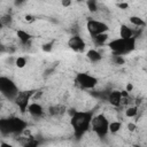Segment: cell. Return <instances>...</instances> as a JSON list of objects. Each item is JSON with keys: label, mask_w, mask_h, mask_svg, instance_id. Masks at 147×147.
Listing matches in <instances>:
<instances>
[{"label": "cell", "mask_w": 147, "mask_h": 147, "mask_svg": "<svg viewBox=\"0 0 147 147\" xmlns=\"http://www.w3.org/2000/svg\"><path fill=\"white\" fill-rule=\"evenodd\" d=\"M93 111H74L70 117V125L77 139L82 138L91 127Z\"/></svg>", "instance_id": "cell-1"}, {"label": "cell", "mask_w": 147, "mask_h": 147, "mask_svg": "<svg viewBox=\"0 0 147 147\" xmlns=\"http://www.w3.org/2000/svg\"><path fill=\"white\" fill-rule=\"evenodd\" d=\"M28 123L20 117H7L0 118V133L3 136L9 134H21Z\"/></svg>", "instance_id": "cell-2"}, {"label": "cell", "mask_w": 147, "mask_h": 147, "mask_svg": "<svg viewBox=\"0 0 147 147\" xmlns=\"http://www.w3.org/2000/svg\"><path fill=\"white\" fill-rule=\"evenodd\" d=\"M136 42L137 38L136 37H130V38H116L111 41L108 42L109 48L114 54H119V55H125L131 53L136 48Z\"/></svg>", "instance_id": "cell-3"}, {"label": "cell", "mask_w": 147, "mask_h": 147, "mask_svg": "<svg viewBox=\"0 0 147 147\" xmlns=\"http://www.w3.org/2000/svg\"><path fill=\"white\" fill-rule=\"evenodd\" d=\"M109 119L106 115L99 114V115H93L92 121H91V127L93 132L99 137V138H105L108 132H109Z\"/></svg>", "instance_id": "cell-4"}, {"label": "cell", "mask_w": 147, "mask_h": 147, "mask_svg": "<svg viewBox=\"0 0 147 147\" xmlns=\"http://www.w3.org/2000/svg\"><path fill=\"white\" fill-rule=\"evenodd\" d=\"M0 94L6 99L14 101V99L18 94V87L13 79L6 76H0Z\"/></svg>", "instance_id": "cell-5"}, {"label": "cell", "mask_w": 147, "mask_h": 147, "mask_svg": "<svg viewBox=\"0 0 147 147\" xmlns=\"http://www.w3.org/2000/svg\"><path fill=\"white\" fill-rule=\"evenodd\" d=\"M86 30L88 32V34L91 37H95L96 34L107 32L109 30L108 25L102 22V21H98V20H88L86 23Z\"/></svg>", "instance_id": "cell-6"}, {"label": "cell", "mask_w": 147, "mask_h": 147, "mask_svg": "<svg viewBox=\"0 0 147 147\" xmlns=\"http://www.w3.org/2000/svg\"><path fill=\"white\" fill-rule=\"evenodd\" d=\"M76 83L83 88L91 90V88H94L96 86L98 79L92 75H88L85 72H79L76 76Z\"/></svg>", "instance_id": "cell-7"}, {"label": "cell", "mask_w": 147, "mask_h": 147, "mask_svg": "<svg viewBox=\"0 0 147 147\" xmlns=\"http://www.w3.org/2000/svg\"><path fill=\"white\" fill-rule=\"evenodd\" d=\"M32 94H33L32 91H23V92H18V94L14 99V101H15L16 106L20 108L21 113L26 111V108L29 106V102H30V99H31Z\"/></svg>", "instance_id": "cell-8"}, {"label": "cell", "mask_w": 147, "mask_h": 147, "mask_svg": "<svg viewBox=\"0 0 147 147\" xmlns=\"http://www.w3.org/2000/svg\"><path fill=\"white\" fill-rule=\"evenodd\" d=\"M68 46H69L72 51L80 53V52H84V49H85V41H84V39H83L80 36L74 34V36H71V37L69 38V40H68Z\"/></svg>", "instance_id": "cell-9"}, {"label": "cell", "mask_w": 147, "mask_h": 147, "mask_svg": "<svg viewBox=\"0 0 147 147\" xmlns=\"http://www.w3.org/2000/svg\"><path fill=\"white\" fill-rule=\"evenodd\" d=\"M107 101L114 106V107H118L122 105L123 102V95H122V92L121 91H110L109 94H108V98H107Z\"/></svg>", "instance_id": "cell-10"}, {"label": "cell", "mask_w": 147, "mask_h": 147, "mask_svg": "<svg viewBox=\"0 0 147 147\" xmlns=\"http://www.w3.org/2000/svg\"><path fill=\"white\" fill-rule=\"evenodd\" d=\"M28 113L33 116V117H41L44 115V108L41 107V105H39L38 102H32L29 103L28 108H26Z\"/></svg>", "instance_id": "cell-11"}, {"label": "cell", "mask_w": 147, "mask_h": 147, "mask_svg": "<svg viewBox=\"0 0 147 147\" xmlns=\"http://www.w3.org/2000/svg\"><path fill=\"white\" fill-rule=\"evenodd\" d=\"M86 56H87V59H88L91 62H93V63H96V62H99V61L102 59L101 53L98 52L96 49H90V51L86 53Z\"/></svg>", "instance_id": "cell-12"}, {"label": "cell", "mask_w": 147, "mask_h": 147, "mask_svg": "<svg viewBox=\"0 0 147 147\" xmlns=\"http://www.w3.org/2000/svg\"><path fill=\"white\" fill-rule=\"evenodd\" d=\"M119 37L121 38H130L133 37V29L129 28L127 25H121L119 28Z\"/></svg>", "instance_id": "cell-13"}, {"label": "cell", "mask_w": 147, "mask_h": 147, "mask_svg": "<svg viewBox=\"0 0 147 147\" xmlns=\"http://www.w3.org/2000/svg\"><path fill=\"white\" fill-rule=\"evenodd\" d=\"M16 34H17L18 40H20V41H21V44H23V45H26V44L30 41V39H31L30 33H28V32H26V31H24V30H18Z\"/></svg>", "instance_id": "cell-14"}, {"label": "cell", "mask_w": 147, "mask_h": 147, "mask_svg": "<svg viewBox=\"0 0 147 147\" xmlns=\"http://www.w3.org/2000/svg\"><path fill=\"white\" fill-rule=\"evenodd\" d=\"M93 38V41L95 45L98 46H102L106 44V41L108 40V34L107 32H103V33H100V34H96L95 37H92Z\"/></svg>", "instance_id": "cell-15"}, {"label": "cell", "mask_w": 147, "mask_h": 147, "mask_svg": "<svg viewBox=\"0 0 147 147\" xmlns=\"http://www.w3.org/2000/svg\"><path fill=\"white\" fill-rule=\"evenodd\" d=\"M130 22H131L132 25H134L137 28H142V26L146 25V22L139 16H131L130 17Z\"/></svg>", "instance_id": "cell-16"}, {"label": "cell", "mask_w": 147, "mask_h": 147, "mask_svg": "<svg viewBox=\"0 0 147 147\" xmlns=\"http://www.w3.org/2000/svg\"><path fill=\"white\" fill-rule=\"evenodd\" d=\"M65 111V108L62 107V106H53L49 108V114L52 116H59V115H62L63 113Z\"/></svg>", "instance_id": "cell-17"}, {"label": "cell", "mask_w": 147, "mask_h": 147, "mask_svg": "<svg viewBox=\"0 0 147 147\" xmlns=\"http://www.w3.org/2000/svg\"><path fill=\"white\" fill-rule=\"evenodd\" d=\"M121 127H122V124H121V122H118V121H109V126H108V129H109V132H111V133H116V132H118L119 130H121Z\"/></svg>", "instance_id": "cell-18"}, {"label": "cell", "mask_w": 147, "mask_h": 147, "mask_svg": "<svg viewBox=\"0 0 147 147\" xmlns=\"http://www.w3.org/2000/svg\"><path fill=\"white\" fill-rule=\"evenodd\" d=\"M111 61L115 63V64H124L125 60L123 57V55H119V54H111Z\"/></svg>", "instance_id": "cell-19"}, {"label": "cell", "mask_w": 147, "mask_h": 147, "mask_svg": "<svg viewBox=\"0 0 147 147\" xmlns=\"http://www.w3.org/2000/svg\"><path fill=\"white\" fill-rule=\"evenodd\" d=\"M125 114H126L127 117H136L137 114H138V107L137 106H132V107L126 108Z\"/></svg>", "instance_id": "cell-20"}, {"label": "cell", "mask_w": 147, "mask_h": 147, "mask_svg": "<svg viewBox=\"0 0 147 147\" xmlns=\"http://www.w3.org/2000/svg\"><path fill=\"white\" fill-rule=\"evenodd\" d=\"M86 6H87L88 10L92 11V13H95L98 10V2H96V0H87L86 1Z\"/></svg>", "instance_id": "cell-21"}, {"label": "cell", "mask_w": 147, "mask_h": 147, "mask_svg": "<svg viewBox=\"0 0 147 147\" xmlns=\"http://www.w3.org/2000/svg\"><path fill=\"white\" fill-rule=\"evenodd\" d=\"M15 64H16L18 68H24L25 64H26V60H25V57H23V56H18V57L15 60Z\"/></svg>", "instance_id": "cell-22"}, {"label": "cell", "mask_w": 147, "mask_h": 147, "mask_svg": "<svg viewBox=\"0 0 147 147\" xmlns=\"http://www.w3.org/2000/svg\"><path fill=\"white\" fill-rule=\"evenodd\" d=\"M0 20H1V23L3 26H8L11 23V16L10 15H3L2 17H0Z\"/></svg>", "instance_id": "cell-23"}, {"label": "cell", "mask_w": 147, "mask_h": 147, "mask_svg": "<svg viewBox=\"0 0 147 147\" xmlns=\"http://www.w3.org/2000/svg\"><path fill=\"white\" fill-rule=\"evenodd\" d=\"M52 47H53V46H52V42H49V44H45V45L42 46V49L46 51V52H49V51L52 49Z\"/></svg>", "instance_id": "cell-24"}, {"label": "cell", "mask_w": 147, "mask_h": 147, "mask_svg": "<svg viewBox=\"0 0 147 147\" xmlns=\"http://www.w3.org/2000/svg\"><path fill=\"white\" fill-rule=\"evenodd\" d=\"M136 127H137V126H136V124H134V123H129V124H127V129H129L130 131H134V130H136Z\"/></svg>", "instance_id": "cell-25"}, {"label": "cell", "mask_w": 147, "mask_h": 147, "mask_svg": "<svg viewBox=\"0 0 147 147\" xmlns=\"http://www.w3.org/2000/svg\"><path fill=\"white\" fill-rule=\"evenodd\" d=\"M127 7H129V5H127V3H125V2L118 3V8H121V9H126Z\"/></svg>", "instance_id": "cell-26"}, {"label": "cell", "mask_w": 147, "mask_h": 147, "mask_svg": "<svg viewBox=\"0 0 147 147\" xmlns=\"http://www.w3.org/2000/svg\"><path fill=\"white\" fill-rule=\"evenodd\" d=\"M70 3H71V1H70V0H62V5H63L64 7L70 6Z\"/></svg>", "instance_id": "cell-27"}, {"label": "cell", "mask_w": 147, "mask_h": 147, "mask_svg": "<svg viewBox=\"0 0 147 147\" xmlns=\"http://www.w3.org/2000/svg\"><path fill=\"white\" fill-rule=\"evenodd\" d=\"M132 90H133L132 84H127V85H126V92H131Z\"/></svg>", "instance_id": "cell-28"}, {"label": "cell", "mask_w": 147, "mask_h": 147, "mask_svg": "<svg viewBox=\"0 0 147 147\" xmlns=\"http://www.w3.org/2000/svg\"><path fill=\"white\" fill-rule=\"evenodd\" d=\"M25 0H15V2H16V5H21V3H23Z\"/></svg>", "instance_id": "cell-29"}, {"label": "cell", "mask_w": 147, "mask_h": 147, "mask_svg": "<svg viewBox=\"0 0 147 147\" xmlns=\"http://www.w3.org/2000/svg\"><path fill=\"white\" fill-rule=\"evenodd\" d=\"M3 28V25H2V23H1V20H0V30Z\"/></svg>", "instance_id": "cell-30"}, {"label": "cell", "mask_w": 147, "mask_h": 147, "mask_svg": "<svg viewBox=\"0 0 147 147\" xmlns=\"http://www.w3.org/2000/svg\"><path fill=\"white\" fill-rule=\"evenodd\" d=\"M1 52H2V46L0 45V54H1Z\"/></svg>", "instance_id": "cell-31"}, {"label": "cell", "mask_w": 147, "mask_h": 147, "mask_svg": "<svg viewBox=\"0 0 147 147\" xmlns=\"http://www.w3.org/2000/svg\"><path fill=\"white\" fill-rule=\"evenodd\" d=\"M77 1H82V0H77Z\"/></svg>", "instance_id": "cell-32"}]
</instances>
